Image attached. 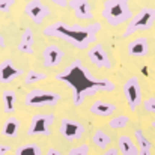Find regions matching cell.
<instances>
[{
	"label": "cell",
	"mask_w": 155,
	"mask_h": 155,
	"mask_svg": "<svg viewBox=\"0 0 155 155\" xmlns=\"http://www.w3.org/2000/svg\"><path fill=\"white\" fill-rule=\"evenodd\" d=\"M54 78L69 86L72 92V104L75 107L81 105L86 97H92L98 92H113L116 89L114 83L108 78H95L78 59L69 63L63 71L57 72Z\"/></svg>",
	"instance_id": "obj_1"
},
{
	"label": "cell",
	"mask_w": 155,
	"mask_h": 155,
	"mask_svg": "<svg viewBox=\"0 0 155 155\" xmlns=\"http://www.w3.org/2000/svg\"><path fill=\"white\" fill-rule=\"evenodd\" d=\"M101 30L100 23H92L87 26L81 24H66L63 21H56L44 27V35L48 38H57L78 50H87L97 44V35Z\"/></svg>",
	"instance_id": "obj_2"
},
{
	"label": "cell",
	"mask_w": 155,
	"mask_h": 155,
	"mask_svg": "<svg viewBox=\"0 0 155 155\" xmlns=\"http://www.w3.org/2000/svg\"><path fill=\"white\" fill-rule=\"evenodd\" d=\"M101 15L107 24L113 27L130 23V20L134 17L130 8V0H105Z\"/></svg>",
	"instance_id": "obj_3"
},
{
	"label": "cell",
	"mask_w": 155,
	"mask_h": 155,
	"mask_svg": "<svg viewBox=\"0 0 155 155\" xmlns=\"http://www.w3.org/2000/svg\"><path fill=\"white\" fill-rule=\"evenodd\" d=\"M155 24V9L154 8H142L128 23L125 32L122 33V38H128L134 35L136 32H145L151 30Z\"/></svg>",
	"instance_id": "obj_4"
},
{
	"label": "cell",
	"mask_w": 155,
	"mask_h": 155,
	"mask_svg": "<svg viewBox=\"0 0 155 155\" xmlns=\"http://www.w3.org/2000/svg\"><path fill=\"white\" fill-rule=\"evenodd\" d=\"M62 100L60 94L45 91V89H32L26 94L24 104L27 107H54Z\"/></svg>",
	"instance_id": "obj_5"
},
{
	"label": "cell",
	"mask_w": 155,
	"mask_h": 155,
	"mask_svg": "<svg viewBox=\"0 0 155 155\" xmlns=\"http://www.w3.org/2000/svg\"><path fill=\"white\" fill-rule=\"evenodd\" d=\"M124 97L128 103V107L131 111H136L142 104H143V98H142V86H140V80L137 77H130L124 86Z\"/></svg>",
	"instance_id": "obj_6"
},
{
	"label": "cell",
	"mask_w": 155,
	"mask_h": 155,
	"mask_svg": "<svg viewBox=\"0 0 155 155\" xmlns=\"http://www.w3.org/2000/svg\"><path fill=\"white\" fill-rule=\"evenodd\" d=\"M54 120H56V116L53 113L35 114L30 120L27 136H50V128Z\"/></svg>",
	"instance_id": "obj_7"
},
{
	"label": "cell",
	"mask_w": 155,
	"mask_h": 155,
	"mask_svg": "<svg viewBox=\"0 0 155 155\" xmlns=\"http://www.w3.org/2000/svg\"><path fill=\"white\" fill-rule=\"evenodd\" d=\"M59 134L65 140L74 142V140H78V139L83 137L84 127L78 120H74V119H69V117H63L60 120V125H59Z\"/></svg>",
	"instance_id": "obj_8"
},
{
	"label": "cell",
	"mask_w": 155,
	"mask_h": 155,
	"mask_svg": "<svg viewBox=\"0 0 155 155\" xmlns=\"http://www.w3.org/2000/svg\"><path fill=\"white\" fill-rule=\"evenodd\" d=\"M50 12H51L50 8L45 3H42L41 0H29L24 6V14L38 26H41L45 21V18L50 15Z\"/></svg>",
	"instance_id": "obj_9"
},
{
	"label": "cell",
	"mask_w": 155,
	"mask_h": 155,
	"mask_svg": "<svg viewBox=\"0 0 155 155\" xmlns=\"http://www.w3.org/2000/svg\"><path fill=\"white\" fill-rule=\"evenodd\" d=\"M87 57H89V60L97 66V68H100V69H111V60H110V57H108V54L105 51V48H104L103 44H100V42H97V44H94L91 48H89V51H87Z\"/></svg>",
	"instance_id": "obj_10"
},
{
	"label": "cell",
	"mask_w": 155,
	"mask_h": 155,
	"mask_svg": "<svg viewBox=\"0 0 155 155\" xmlns=\"http://www.w3.org/2000/svg\"><path fill=\"white\" fill-rule=\"evenodd\" d=\"M21 75H23V69L17 68L11 59H5L0 62V83L8 84Z\"/></svg>",
	"instance_id": "obj_11"
},
{
	"label": "cell",
	"mask_w": 155,
	"mask_h": 155,
	"mask_svg": "<svg viewBox=\"0 0 155 155\" xmlns=\"http://www.w3.org/2000/svg\"><path fill=\"white\" fill-rule=\"evenodd\" d=\"M62 59H63V51L56 44H50L42 50V63L45 68H54L60 65Z\"/></svg>",
	"instance_id": "obj_12"
},
{
	"label": "cell",
	"mask_w": 155,
	"mask_h": 155,
	"mask_svg": "<svg viewBox=\"0 0 155 155\" xmlns=\"http://www.w3.org/2000/svg\"><path fill=\"white\" fill-rule=\"evenodd\" d=\"M74 15L77 17V20H81V21H89L92 20L94 14H92V5L89 0H69V5H68Z\"/></svg>",
	"instance_id": "obj_13"
},
{
	"label": "cell",
	"mask_w": 155,
	"mask_h": 155,
	"mask_svg": "<svg viewBox=\"0 0 155 155\" xmlns=\"http://www.w3.org/2000/svg\"><path fill=\"white\" fill-rule=\"evenodd\" d=\"M149 51V38L140 36L128 44V54L133 57H145Z\"/></svg>",
	"instance_id": "obj_14"
},
{
	"label": "cell",
	"mask_w": 155,
	"mask_h": 155,
	"mask_svg": "<svg viewBox=\"0 0 155 155\" xmlns=\"http://www.w3.org/2000/svg\"><path fill=\"white\" fill-rule=\"evenodd\" d=\"M114 111H116V105L113 103L104 101V100H97L91 105V113L94 116H98V117H108Z\"/></svg>",
	"instance_id": "obj_15"
},
{
	"label": "cell",
	"mask_w": 155,
	"mask_h": 155,
	"mask_svg": "<svg viewBox=\"0 0 155 155\" xmlns=\"http://www.w3.org/2000/svg\"><path fill=\"white\" fill-rule=\"evenodd\" d=\"M33 44H35V35H33V30L27 27V29L23 30L17 48H18V51L23 53V54H32V53H33Z\"/></svg>",
	"instance_id": "obj_16"
},
{
	"label": "cell",
	"mask_w": 155,
	"mask_h": 155,
	"mask_svg": "<svg viewBox=\"0 0 155 155\" xmlns=\"http://www.w3.org/2000/svg\"><path fill=\"white\" fill-rule=\"evenodd\" d=\"M117 151L119 155H139V146L130 136H120L117 139Z\"/></svg>",
	"instance_id": "obj_17"
},
{
	"label": "cell",
	"mask_w": 155,
	"mask_h": 155,
	"mask_svg": "<svg viewBox=\"0 0 155 155\" xmlns=\"http://www.w3.org/2000/svg\"><path fill=\"white\" fill-rule=\"evenodd\" d=\"M20 128H21V122L14 117V116H9L5 122H3V127H2V136L8 137V139H14L18 136L20 133Z\"/></svg>",
	"instance_id": "obj_18"
},
{
	"label": "cell",
	"mask_w": 155,
	"mask_h": 155,
	"mask_svg": "<svg viewBox=\"0 0 155 155\" xmlns=\"http://www.w3.org/2000/svg\"><path fill=\"white\" fill-rule=\"evenodd\" d=\"M134 137L137 140L139 155H152V143H151V140L145 136V133L140 128H137L134 131Z\"/></svg>",
	"instance_id": "obj_19"
},
{
	"label": "cell",
	"mask_w": 155,
	"mask_h": 155,
	"mask_svg": "<svg viewBox=\"0 0 155 155\" xmlns=\"http://www.w3.org/2000/svg\"><path fill=\"white\" fill-rule=\"evenodd\" d=\"M92 143H94L97 148L107 149L108 145L111 143V139H110V136H108L104 130H95V131H94V136H92Z\"/></svg>",
	"instance_id": "obj_20"
},
{
	"label": "cell",
	"mask_w": 155,
	"mask_h": 155,
	"mask_svg": "<svg viewBox=\"0 0 155 155\" xmlns=\"http://www.w3.org/2000/svg\"><path fill=\"white\" fill-rule=\"evenodd\" d=\"M2 104H3V110L8 114H12L15 111V92L14 91H3L2 94Z\"/></svg>",
	"instance_id": "obj_21"
},
{
	"label": "cell",
	"mask_w": 155,
	"mask_h": 155,
	"mask_svg": "<svg viewBox=\"0 0 155 155\" xmlns=\"http://www.w3.org/2000/svg\"><path fill=\"white\" fill-rule=\"evenodd\" d=\"M14 155H42V149L38 143H24L15 149Z\"/></svg>",
	"instance_id": "obj_22"
},
{
	"label": "cell",
	"mask_w": 155,
	"mask_h": 155,
	"mask_svg": "<svg viewBox=\"0 0 155 155\" xmlns=\"http://www.w3.org/2000/svg\"><path fill=\"white\" fill-rule=\"evenodd\" d=\"M44 80H47V74L35 71V69H30L24 75V83L26 84H35V83H39V81H44Z\"/></svg>",
	"instance_id": "obj_23"
},
{
	"label": "cell",
	"mask_w": 155,
	"mask_h": 155,
	"mask_svg": "<svg viewBox=\"0 0 155 155\" xmlns=\"http://www.w3.org/2000/svg\"><path fill=\"white\" fill-rule=\"evenodd\" d=\"M130 124V117L125 116V114H119V116H114L108 120V127L111 130H122L125 128L127 125Z\"/></svg>",
	"instance_id": "obj_24"
},
{
	"label": "cell",
	"mask_w": 155,
	"mask_h": 155,
	"mask_svg": "<svg viewBox=\"0 0 155 155\" xmlns=\"http://www.w3.org/2000/svg\"><path fill=\"white\" fill-rule=\"evenodd\" d=\"M68 155H89V146L87 145H80V146H75L72 148Z\"/></svg>",
	"instance_id": "obj_25"
},
{
	"label": "cell",
	"mask_w": 155,
	"mask_h": 155,
	"mask_svg": "<svg viewBox=\"0 0 155 155\" xmlns=\"http://www.w3.org/2000/svg\"><path fill=\"white\" fill-rule=\"evenodd\" d=\"M143 108H145V111H148V113H152L155 114V97H151V98H146L145 101H143Z\"/></svg>",
	"instance_id": "obj_26"
},
{
	"label": "cell",
	"mask_w": 155,
	"mask_h": 155,
	"mask_svg": "<svg viewBox=\"0 0 155 155\" xmlns=\"http://www.w3.org/2000/svg\"><path fill=\"white\" fill-rule=\"evenodd\" d=\"M14 5H15V0H0V12H3V14L11 12Z\"/></svg>",
	"instance_id": "obj_27"
},
{
	"label": "cell",
	"mask_w": 155,
	"mask_h": 155,
	"mask_svg": "<svg viewBox=\"0 0 155 155\" xmlns=\"http://www.w3.org/2000/svg\"><path fill=\"white\" fill-rule=\"evenodd\" d=\"M11 149H12V148H11L9 145H3V143H2V145H0V155L9 154V152H11Z\"/></svg>",
	"instance_id": "obj_28"
},
{
	"label": "cell",
	"mask_w": 155,
	"mask_h": 155,
	"mask_svg": "<svg viewBox=\"0 0 155 155\" xmlns=\"http://www.w3.org/2000/svg\"><path fill=\"white\" fill-rule=\"evenodd\" d=\"M45 155H63L57 148H48V151L45 152Z\"/></svg>",
	"instance_id": "obj_29"
},
{
	"label": "cell",
	"mask_w": 155,
	"mask_h": 155,
	"mask_svg": "<svg viewBox=\"0 0 155 155\" xmlns=\"http://www.w3.org/2000/svg\"><path fill=\"white\" fill-rule=\"evenodd\" d=\"M53 3H56L57 6H60V8H65V6H68L69 5V2L68 0H51Z\"/></svg>",
	"instance_id": "obj_30"
},
{
	"label": "cell",
	"mask_w": 155,
	"mask_h": 155,
	"mask_svg": "<svg viewBox=\"0 0 155 155\" xmlns=\"http://www.w3.org/2000/svg\"><path fill=\"white\" fill-rule=\"evenodd\" d=\"M103 155H119V151H117V148H111L107 152H104Z\"/></svg>",
	"instance_id": "obj_31"
},
{
	"label": "cell",
	"mask_w": 155,
	"mask_h": 155,
	"mask_svg": "<svg viewBox=\"0 0 155 155\" xmlns=\"http://www.w3.org/2000/svg\"><path fill=\"white\" fill-rule=\"evenodd\" d=\"M0 47H6V42H5V38L0 35Z\"/></svg>",
	"instance_id": "obj_32"
},
{
	"label": "cell",
	"mask_w": 155,
	"mask_h": 155,
	"mask_svg": "<svg viewBox=\"0 0 155 155\" xmlns=\"http://www.w3.org/2000/svg\"><path fill=\"white\" fill-rule=\"evenodd\" d=\"M152 128H155V120H152Z\"/></svg>",
	"instance_id": "obj_33"
}]
</instances>
